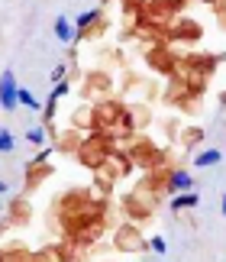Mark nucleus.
I'll list each match as a JSON object with an SVG mask.
<instances>
[{
	"mask_svg": "<svg viewBox=\"0 0 226 262\" xmlns=\"http://www.w3.org/2000/svg\"><path fill=\"white\" fill-rule=\"evenodd\" d=\"M0 107L4 110H16L19 107V81H16V75L7 72L0 75Z\"/></svg>",
	"mask_w": 226,
	"mask_h": 262,
	"instance_id": "obj_1",
	"label": "nucleus"
},
{
	"mask_svg": "<svg viewBox=\"0 0 226 262\" xmlns=\"http://www.w3.org/2000/svg\"><path fill=\"white\" fill-rule=\"evenodd\" d=\"M165 191L168 194H184V191H194V178L184 168H171L165 175Z\"/></svg>",
	"mask_w": 226,
	"mask_h": 262,
	"instance_id": "obj_2",
	"label": "nucleus"
},
{
	"mask_svg": "<svg viewBox=\"0 0 226 262\" xmlns=\"http://www.w3.org/2000/svg\"><path fill=\"white\" fill-rule=\"evenodd\" d=\"M97 19H100V10H97V7H94V10H84V13H78V19H75V42L91 33V26H97Z\"/></svg>",
	"mask_w": 226,
	"mask_h": 262,
	"instance_id": "obj_3",
	"label": "nucleus"
},
{
	"mask_svg": "<svg viewBox=\"0 0 226 262\" xmlns=\"http://www.w3.org/2000/svg\"><path fill=\"white\" fill-rule=\"evenodd\" d=\"M200 204V198H197V191H184V194H171V210H188V207H197Z\"/></svg>",
	"mask_w": 226,
	"mask_h": 262,
	"instance_id": "obj_4",
	"label": "nucleus"
},
{
	"mask_svg": "<svg viewBox=\"0 0 226 262\" xmlns=\"http://www.w3.org/2000/svg\"><path fill=\"white\" fill-rule=\"evenodd\" d=\"M52 29H55V39H58V42H65V46L75 42V23H68L65 16H58Z\"/></svg>",
	"mask_w": 226,
	"mask_h": 262,
	"instance_id": "obj_5",
	"label": "nucleus"
},
{
	"mask_svg": "<svg viewBox=\"0 0 226 262\" xmlns=\"http://www.w3.org/2000/svg\"><path fill=\"white\" fill-rule=\"evenodd\" d=\"M220 159H223V152L220 149H204V152L194 159V168H210V165H220Z\"/></svg>",
	"mask_w": 226,
	"mask_h": 262,
	"instance_id": "obj_6",
	"label": "nucleus"
},
{
	"mask_svg": "<svg viewBox=\"0 0 226 262\" xmlns=\"http://www.w3.org/2000/svg\"><path fill=\"white\" fill-rule=\"evenodd\" d=\"M26 143L29 146H46V126H29L26 129Z\"/></svg>",
	"mask_w": 226,
	"mask_h": 262,
	"instance_id": "obj_7",
	"label": "nucleus"
},
{
	"mask_svg": "<svg viewBox=\"0 0 226 262\" xmlns=\"http://www.w3.org/2000/svg\"><path fill=\"white\" fill-rule=\"evenodd\" d=\"M19 107H29V110H42V104H39V100L29 94L26 88H19Z\"/></svg>",
	"mask_w": 226,
	"mask_h": 262,
	"instance_id": "obj_8",
	"label": "nucleus"
},
{
	"mask_svg": "<svg viewBox=\"0 0 226 262\" xmlns=\"http://www.w3.org/2000/svg\"><path fill=\"white\" fill-rule=\"evenodd\" d=\"M13 146H16L13 133H10V129H0V156H4V152H13Z\"/></svg>",
	"mask_w": 226,
	"mask_h": 262,
	"instance_id": "obj_9",
	"label": "nucleus"
},
{
	"mask_svg": "<svg viewBox=\"0 0 226 262\" xmlns=\"http://www.w3.org/2000/svg\"><path fill=\"white\" fill-rule=\"evenodd\" d=\"M149 249H152V253H155V256H165L168 243H165V239H162V236H152V239H149Z\"/></svg>",
	"mask_w": 226,
	"mask_h": 262,
	"instance_id": "obj_10",
	"label": "nucleus"
},
{
	"mask_svg": "<svg viewBox=\"0 0 226 262\" xmlns=\"http://www.w3.org/2000/svg\"><path fill=\"white\" fill-rule=\"evenodd\" d=\"M68 94V81H58V84H52V94H49V100H61Z\"/></svg>",
	"mask_w": 226,
	"mask_h": 262,
	"instance_id": "obj_11",
	"label": "nucleus"
},
{
	"mask_svg": "<svg viewBox=\"0 0 226 262\" xmlns=\"http://www.w3.org/2000/svg\"><path fill=\"white\" fill-rule=\"evenodd\" d=\"M65 75H68V65H65V62L52 68V81H55V84H58V81H65Z\"/></svg>",
	"mask_w": 226,
	"mask_h": 262,
	"instance_id": "obj_12",
	"label": "nucleus"
},
{
	"mask_svg": "<svg viewBox=\"0 0 226 262\" xmlns=\"http://www.w3.org/2000/svg\"><path fill=\"white\" fill-rule=\"evenodd\" d=\"M49 159H52V146H42V149H39V156H36V162H39V165H46Z\"/></svg>",
	"mask_w": 226,
	"mask_h": 262,
	"instance_id": "obj_13",
	"label": "nucleus"
},
{
	"mask_svg": "<svg viewBox=\"0 0 226 262\" xmlns=\"http://www.w3.org/2000/svg\"><path fill=\"white\" fill-rule=\"evenodd\" d=\"M220 214L226 217V191H223V201H220Z\"/></svg>",
	"mask_w": 226,
	"mask_h": 262,
	"instance_id": "obj_14",
	"label": "nucleus"
},
{
	"mask_svg": "<svg viewBox=\"0 0 226 262\" xmlns=\"http://www.w3.org/2000/svg\"><path fill=\"white\" fill-rule=\"evenodd\" d=\"M7 188H10V185H7V181H0V194H7Z\"/></svg>",
	"mask_w": 226,
	"mask_h": 262,
	"instance_id": "obj_15",
	"label": "nucleus"
}]
</instances>
